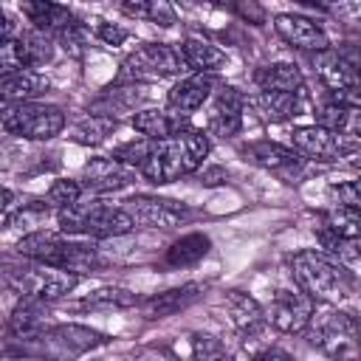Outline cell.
Wrapping results in <instances>:
<instances>
[{"instance_id": "1", "label": "cell", "mask_w": 361, "mask_h": 361, "mask_svg": "<svg viewBox=\"0 0 361 361\" xmlns=\"http://www.w3.org/2000/svg\"><path fill=\"white\" fill-rule=\"evenodd\" d=\"M209 152H212L209 133L189 127L166 141H152V152H149L147 164L141 166V175L149 183L164 186L183 175H195L203 166V161L209 158Z\"/></svg>"}, {"instance_id": "2", "label": "cell", "mask_w": 361, "mask_h": 361, "mask_svg": "<svg viewBox=\"0 0 361 361\" xmlns=\"http://www.w3.org/2000/svg\"><path fill=\"white\" fill-rule=\"evenodd\" d=\"M17 254L37 265L59 268V271H68L76 276L99 274L104 268V259L93 245L73 243L62 231L59 234L56 231H28L17 240Z\"/></svg>"}, {"instance_id": "3", "label": "cell", "mask_w": 361, "mask_h": 361, "mask_svg": "<svg viewBox=\"0 0 361 361\" xmlns=\"http://www.w3.org/2000/svg\"><path fill=\"white\" fill-rule=\"evenodd\" d=\"M290 276L299 285V290H305L313 302L336 305L350 296L347 271L322 251H313V248L296 251L290 257Z\"/></svg>"}, {"instance_id": "4", "label": "cell", "mask_w": 361, "mask_h": 361, "mask_svg": "<svg viewBox=\"0 0 361 361\" xmlns=\"http://www.w3.org/2000/svg\"><path fill=\"white\" fill-rule=\"evenodd\" d=\"M56 223L62 234H82L93 240L124 237L135 228L133 217L124 206H107L102 200H79L62 212H56Z\"/></svg>"}, {"instance_id": "5", "label": "cell", "mask_w": 361, "mask_h": 361, "mask_svg": "<svg viewBox=\"0 0 361 361\" xmlns=\"http://www.w3.org/2000/svg\"><path fill=\"white\" fill-rule=\"evenodd\" d=\"M110 338L102 330L85 327V324H56L45 327L34 336L20 338V353H28L34 358H51V361H71L76 355H85L96 347H104Z\"/></svg>"}, {"instance_id": "6", "label": "cell", "mask_w": 361, "mask_h": 361, "mask_svg": "<svg viewBox=\"0 0 361 361\" xmlns=\"http://www.w3.org/2000/svg\"><path fill=\"white\" fill-rule=\"evenodd\" d=\"M305 336L330 361H353L361 350V322L353 313H344L336 307L313 313Z\"/></svg>"}, {"instance_id": "7", "label": "cell", "mask_w": 361, "mask_h": 361, "mask_svg": "<svg viewBox=\"0 0 361 361\" xmlns=\"http://www.w3.org/2000/svg\"><path fill=\"white\" fill-rule=\"evenodd\" d=\"M3 130L8 135H20L28 141H51L65 130V113L56 104L25 102V104H3L0 113Z\"/></svg>"}, {"instance_id": "8", "label": "cell", "mask_w": 361, "mask_h": 361, "mask_svg": "<svg viewBox=\"0 0 361 361\" xmlns=\"http://www.w3.org/2000/svg\"><path fill=\"white\" fill-rule=\"evenodd\" d=\"M180 71H186V62H183V56L175 45L147 42V45L135 48L121 62V71H118L116 82H124V85L158 82V79H166V76H178Z\"/></svg>"}, {"instance_id": "9", "label": "cell", "mask_w": 361, "mask_h": 361, "mask_svg": "<svg viewBox=\"0 0 361 361\" xmlns=\"http://www.w3.org/2000/svg\"><path fill=\"white\" fill-rule=\"evenodd\" d=\"M6 282H8V288H14L20 293V299L25 296V299H39V302L51 305V302L65 299L79 285V276L76 274H68V271H59V268L39 265V268H17V271H8Z\"/></svg>"}, {"instance_id": "10", "label": "cell", "mask_w": 361, "mask_h": 361, "mask_svg": "<svg viewBox=\"0 0 361 361\" xmlns=\"http://www.w3.org/2000/svg\"><path fill=\"white\" fill-rule=\"evenodd\" d=\"M313 71L327 93L361 87V48H327L313 54Z\"/></svg>"}, {"instance_id": "11", "label": "cell", "mask_w": 361, "mask_h": 361, "mask_svg": "<svg viewBox=\"0 0 361 361\" xmlns=\"http://www.w3.org/2000/svg\"><path fill=\"white\" fill-rule=\"evenodd\" d=\"M124 212L133 217L135 226L161 228V231L178 228V226H183L192 217V209L189 206H183L178 200H169V197H152V195L127 197L124 200Z\"/></svg>"}, {"instance_id": "12", "label": "cell", "mask_w": 361, "mask_h": 361, "mask_svg": "<svg viewBox=\"0 0 361 361\" xmlns=\"http://www.w3.org/2000/svg\"><path fill=\"white\" fill-rule=\"evenodd\" d=\"M316 313V302L305 290H276L265 316L268 324L279 333H305Z\"/></svg>"}, {"instance_id": "13", "label": "cell", "mask_w": 361, "mask_h": 361, "mask_svg": "<svg viewBox=\"0 0 361 361\" xmlns=\"http://www.w3.org/2000/svg\"><path fill=\"white\" fill-rule=\"evenodd\" d=\"M245 96L234 85H220L206 113V133L217 138H234L243 130Z\"/></svg>"}, {"instance_id": "14", "label": "cell", "mask_w": 361, "mask_h": 361, "mask_svg": "<svg viewBox=\"0 0 361 361\" xmlns=\"http://www.w3.org/2000/svg\"><path fill=\"white\" fill-rule=\"evenodd\" d=\"M290 144L299 155H307V158H316V161H338V158L347 155L350 135L330 133L319 124H302V127H293Z\"/></svg>"}, {"instance_id": "15", "label": "cell", "mask_w": 361, "mask_h": 361, "mask_svg": "<svg viewBox=\"0 0 361 361\" xmlns=\"http://www.w3.org/2000/svg\"><path fill=\"white\" fill-rule=\"evenodd\" d=\"M243 155L274 172V175H282V178H299V172L305 169V155H299L293 147H285V144H276V141H254L248 147H243Z\"/></svg>"}, {"instance_id": "16", "label": "cell", "mask_w": 361, "mask_h": 361, "mask_svg": "<svg viewBox=\"0 0 361 361\" xmlns=\"http://www.w3.org/2000/svg\"><path fill=\"white\" fill-rule=\"evenodd\" d=\"M274 28H276V34H279L288 45H293V48H299V51L322 54V51L330 48V37L324 34V28H322L316 20L305 17V14H276Z\"/></svg>"}, {"instance_id": "17", "label": "cell", "mask_w": 361, "mask_h": 361, "mask_svg": "<svg viewBox=\"0 0 361 361\" xmlns=\"http://www.w3.org/2000/svg\"><path fill=\"white\" fill-rule=\"evenodd\" d=\"M133 183V169L118 164L113 155H102V158H90L82 166V186L87 192L104 195V192H118L127 189Z\"/></svg>"}, {"instance_id": "18", "label": "cell", "mask_w": 361, "mask_h": 361, "mask_svg": "<svg viewBox=\"0 0 361 361\" xmlns=\"http://www.w3.org/2000/svg\"><path fill=\"white\" fill-rule=\"evenodd\" d=\"M130 124L135 133H141V138L166 141L183 130H189V116L172 113L169 107H147V110H135Z\"/></svg>"}, {"instance_id": "19", "label": "cell", "mask_w": 361, "mask_h": 361, "mask_svg": "<svg viewBox=\"0 0 361 361\" xmlns=\"http://www.w3.org/2000/svg\"><path fill=\"white\" fill-rule=\"evenodd\" d=\"M214 93V76L209 73H192L180 82H175L166 93V107L172 113L180 116H192L195 110H200Z\"/></svg>"}, {"instance_id": "20", "label": "cell", "mask_w": 361, "mask_h": 361, "mask_svg": "<svg viewBox=\"0 0 361 361\" xmlns=\"http://www.w3.org/2000/svg\"><path fill=\"white\" fill-rule=\"evenodd\" d=\"M200 293H203V285L186 282V285H178V288L147 296L141 302V313H144V319H166V316H175L180 310L192 307L200 299Z\"/></svg>"}, {"instance_id": "21", "label": "cell", "mask_w": 361, "mask_h": 361, "mask_svg": "<svg viewBox=\"0 0 361 361\" xmlns=\"http://www.w3.org/2000/svg\"><path fill=\"white\" fill-rule=\"evenodd\" d=\"M226 310H228V319L237 327V333L245 336V338H254L268 324L265 307L254 296H248L243 290H228L226 293Z\"/></svg>"}, {"instance_id": "22", "label": "cell", "mask_w": 361, "mask_h": 361, "mask_svg": "<svg viewBox=\"0 0 361 361\" xmlns=\"http://www.w3.org/2000/svg\"><path fill=\"white\" fill-rule=\"evenodd\" d=\"M144 99V90L138 85H107L93 102H90V116H104V118H118L121 113H133L135 104Z\"/></svg>"}, {"instance_id": "23", "label": "cell", "mask_w": 361, "mask_h": 361, "mask_svg": "<svg viewBox=\"0 0 361 361\" xmlns=\"http://www.w3.org/2000/svg\"><path fill=\"white\" fill-rule=\"evenodd\" d=\"M48 87H51V82H48L39 71H17V73H6V76L0 79L3 104L37 102Z\"/></svg>"}, {"instance_id": "24", "label": "cell", "mask_w": 361, "mask_h": 361, "mask_svg": "<svg viewBox=\"0 0 361 361\" xmlns=\"http://www.w3.org/2000/svg\"><path fill=\"white\" fill-rule=\"evenodd\" d=\"M23 14L28 17L31 28L37 31H45V34H59L65 31L68 25L76 23L73 11L62 3H51V0H31V3H23Z\"/></svg>"}, {"instance_id": "25", "label": "cell", "mask_w": 361, "mask_h": 361, "mask_svg": "<svg viewBox=\"0 0 361 361\" xmlns=\"http://www.w3.org/2000/svg\"><path fill=\"white\" fill-rule=\"evenodd\" d=\"M14 51H17V59H20L23 71H37V68H45L54 59V39L45 31L25 28V31L17 34Z\"/></svg>"}, {"instance_id": "26", "label": "cell", "mask_w": 361, "mask_h": 361, "mask_svg": "<svg viewBox=\"0 0 361 361\" xmlns=\"http://www.w3.org/2000/svg\"><path fill=\"white\" fill-rule=\"evenodd\" d=\"M178 51H180L186 68H192L195 73H209V76H212L214 71H220V68L228 62V56H226L223 48H217L214 42L200 39V37H186V39L178 45Z\"/></svg>"}, {"instance_id": "27", "label": "cell", "mask_w": 361, "mask_h": 361, "mask_svg": "<svg viewBox=\"0 0 361 361\" xmlns=\"http://www.w3.org/2000/svg\"><path fill=\"white\" fill-rule=\"evenodd\" d=\"M257 90H279V93H302L305 76L296 62H271L254 73Z\"/></svg>"}, {"instance_id": "28", "label": "cell", "mask_w": 361, "mask_h": 361, "mask_svg": "<svg viewBox=\"0 0 361 361\" xmlns=\"http://www.w3.org/2000/svg\"><path fill=\"white\" fill-rule=\"evenodd\" d=\"M45 316H48V305L39 302V299H20L6 322L8 327V336L11 338H25V336H34L39 330H45Z\"/></svg>"}, {"instance_id": "29", "label": "cell", "mask_w": 361, "mask_h": 361, "mask_svg": "<svg viewBox=\"0 0 361 361\" xmlns=\"http://www.w3.org/2000/svg\"><path fill=\"white\" fill-rule=\"evenodd\" d=\"M209 248H212L209 234H203V231H192V234L178 237V240L166 248L164 259H166L169 268H192V265H197V262L209 254Z\"/></svg>"}, {"instance_id": "30", "label": "cell", "mask_w": 361, "mask_h": 361, "mask_svg": "<svg viewBox=\"0 0 361 361\" xmlns=\"http://www.w3.org/2000/svg\"><path fill=\"white\" fill-rule=\"evenodd\" d=\"M257 110L268 121H288L302 113V93H279V90H257Z\"/></svg>"}, {"instance_id": "31", "label": "cell", "mask_w": 361, "mask_h": 361, "mask_svg": "<svg viewBox=\"0 0 361 361\" xmlns=\"http://www.w3.org/2000/svg\"><path fill=\"white\" fill-rule=\"evenodd\" d=\"M322 228L330 231L333 237L338 240H361V212L353 209V206H341V203H333L324 214H322Z\"/></svg>"}, {"instance_id": "32", "label": "cell", "mask_w": 361, "mask_h": 361, "mask_svg": "<svg viewBox=\"0 0 361 361\" xmlns=\"http://www.w3.org/2000/svg\"><path fill=\"white\" fill-rule=\"evenodd\" d=\"M135 305H141L138 293L118 288V285H107V288L90 290L76 307L79 310H124V307H135Z\"/></svg>"}, {"instance_id": "33", "label": "cell", "mask_w": 361, "mask_h": 361, "mask_svg": "<svg viewBox=\"0 0 361 361\" xmlns=\"http://www.w3.org/2000/svg\"><path fill=\"white\" fill-rule=\"evenodd\" d=\"M118 8H121V14H127L133 20H147V23H155L161 28H169L178 20L175 17V8L169 3H164V0H135V3L127 0Z\"/></svg>"}, {"instance_id": "34", "label": "cell", "mask_w": 361, "mask_h": 361, "mask_svg": "<svg viewBox=\"0 0 361 361\" xmlns=\"http://www.w3.org/2000/svg\"><path fill=\"white\" fill-rule=\"evenodd\" d=\"M116 118H104V116H85L73 130H71V138L82 147H96L102 144L113 130H116Z\"/></svg>"}, {"instance_id": "35", "label": "cell", "mask_w": 361, "mask_h": 361, "mask_svg": "<svg viewBox=\"0 0 361 361\" xmlns=\"http://www.w3.org/2000/svg\"><path fill=\"white\" fill-rule=\"evenodd\" d=\"M189 347H192L189 361H234L231 353L226 350V344L209 333H192Z\"/></svg>"}, {"instance_id": "36", "label": "cell", "mask_w": 361, "mask_h": 361, "mask_svg": "<svg viewBox=\"0 0 361 361\" xmlns=\"http://www.w3.org/2000/svg\"><path fill=\"white\" fill-rule=\"evenodd\" d=\"M85 195V186L82 180H71V178H62V180H54L51 189L45 192V203L54 209V212H62L73 203H79Z\"/></svg>"}, {"instance_id": "37", "label": "cell", "mask_w": 361, "mask_h": 361, "mask_svg": "<svg viewBox=\"0 0 361 361\" xmlns=\"http://www.w3.org/2000/svg\"><path fill=\"white\" fill-rule=\"evenodd\" d=\"M350 118H353V110L336 104L333 99H327V102L316 110V124L324 127V130H330V133H347Z\"/></svg>"}, {"instance_id": "38", "label": "cell", "mask_w": 361, "mask_h": 361, "mask_svg": "<svg viewBox=\"0 0 361 361\" xmlns=\"http://www.w3.org/2000/svg\"><path fill=\"white\" fill-rule=\"evenodd\" d=\"M149 152H152V141H149V138H135V141H127V144L116 147V149H113V158H116L118 164H124V166L141 172V166L147 164Z\"/></svg>"}, {"instance_id": "39", "label": "cell", "mask_w": 361, "mask_h": 361, "mask_svg": "<svg viewBox=\"0 0 361 361\" xmlns=\"http://www.w3.org/2000/svg\"><path fill=\"white\" fill-rule=\"evenodd\" d=\"M56 42L65 48V54H71V56H85V51L90 48V31H87L85 23L76 20L73 25H68L65 31L56 34Z\"/></svg>"}, {"instance_id": "40", "label": "cell", "mask_w": 361, "mask_h": 361, "mask_svg": "<svg viewBox=\"0 0 361 361\" xmlns=\"http://www.w3.org/2000/svg\"><path fill=\"white\" fill-rule=\"evenodd\" d=\"M330 195H333L341 206H353V209L361 212V178L344 180V183H333V186H330Z\"/></svg>"}, {"instance_id": "41", "label": "cell", "mask_w": 361, "mask_h": 361, "mask_svg": "<svg viewBox=\"0 0 361 361\" xmlns=\"http://www.w3.org/2000/svg\"><path fill=\"white\" fill-rule=\"evenodd\" d=\"M96 37L104 42V45H121L130 34H127V28H121V25H116V23H99L96 25Z\"/></svg>"}, {"instance_id": "42", "label": "cell", "mask_w": 361, "mask_h": 361, "mask_svg": "<svg viewBox=\"0 0 361 361\" xmlns=\"http://www.w3.org/2000/svg\"><path fill=\"white\" fill-rule=\"evenodd\" d=\"M327 99H333L336 104H341V107H347V110H358V113H361V87L336 90V93H327Z\"/></svg>"}, {"instance_id": "43", "label": "cell", "mask_w": 361, "mask_h": 361, "mask_svg": "<svg viewBox=\"0 0 361 361\" xmlns=\"http://www.w3.org/2000/svg\"><path fill=\"white\" fill-rule=\"evenodd\" d=\"M251 361H293V355L285 353L282 347H265V350H259Z\"/></svg>"}, {"instance_id": "44", "label": "cell", "mask_w": 361, "mask_h": 361, "mask_svg": "<svg viewBox=\"0 0 361 361\" xmlns=\"http://www.w3.org/2000/svg\"><path fill=\"white\" fill-rule=\"evenodd\" d=\"M200 178H203L200 183H206V186H214V183L226 180V169H223V166H209V169H203V175H200Z\"/></svg>"}, {"instance_id": "45", "label": "cell", "mask_w": 361, "mask_h": 361, "mask_svg": "<svg viewBox=\"0 0 361 361\" xmlns=\"http://www.w3.org/2000/svg\"><path fill=\"white\" fill-rule=\"evenodd\" d=\"M147 355H149L147 361H178L169 350H147Z\"/></svg>"}, {"instance_id": "46", "label": "cell", "mask_w": 361, "mask_h": 361, "mask_svg": "<svg viewBox=\"0 0 361 361\" xmlns=\"http://www.w3.org/2000/svg\"><path fill=\"white\" fill-rule=\"evenodd\" d=\"M3 361H39V358H34V355H28V353H14V350H8V347H6Z\"/></svg>"}, {"instance_id": "47", "label": "cell", "mask_w": 361, "mask_h": 361, "mask_svg": "<svg viewBox=\"0 0 361 361\" xmlns=\"http://www.w3.org/2000/svg\"><path fill=\"white\" fill-rule=\"evenodd\" d=\"M347 133H350L353 138H358V141H361V113H353V118H350V127H347Z\"/></svg>"}]
</instances>
